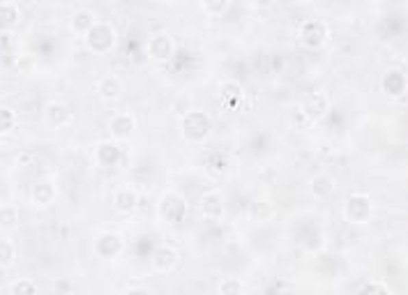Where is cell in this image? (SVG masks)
<instances>
[{
  "label": "cell",
  "mask_w": 408,
  "mask_h": 295,
  "mask_svg": "<svg viewBox=\"0 0 408 295\" xmlns=\"http://www.w3.org/2000/svg\"><path fill=\"white\" fill-rule=\"evenodd\" d=\"M134 127H136V120L127 111L113 113V118L109 120V131H111L113 139H129Z\"/></svg>",
  "instance_id": "7c38bea8"
},
{
  "label": "cell",
  "mask_w": 408,
  "mask_h": 295,
  "mask_svg": "<svg viewBox=\"0 0 408 295\" xmlns=\"http://www.w3.org/2000/svg\"><path fill=\"white\" fill-rule=\"evenodd\" d=\"M125 295H150V291H148V288H129Z\"/></svg>",
  "instance_id": "f546056e"
},
{
  "label": "cell",
  "mask_w": 408,
  "mask_h": 295,
  "mask_svg": "<svg viewBox=\"0 0 408 295\" xmlns=\"http://www.w3.org/2000/svg\"><path fill=\"white\" fill-rule=\"evenodd\" d=\"M219 92H222V102L226 106H231V109H235V106L240 104L242 97H244V90L240 86V81H235V79L224 81L222 88H219Z\"/></svg>",
  "instance_id": "ffe728a7"
},
{
  "label": "cell",
  "mask_w": 408,
  "mask_h": 295,
  "mask_svg": "<svg viewBox=\"0 0 408 295\" xmlns=\"http://www.w3.org/2000/svg\"><path fill=\"white\" fill-rule=\"evenodd\" d=\"M55 196H58V190H55L51 180H40V183H35L33 190H30V201H33V205H37V208L51 205Z\"/></svg>",
  "instance_id": "9a60e30c"
},
{
  "label": "cell",
  "mask_w": 408,
  "mask_h": 295,
  "mask_svg": "<svg viewBox=\"0 0 408 295\" xmlns=\"http://www.w3.org/2000/svg\"><path fill=\"white\" fill-rule=\"evenodd\" d=\"M244 286L238 277H224L219 281V295H242Z\"/></svg>",
  "instance_id": "d4e9b609"
},
{
  "label": "cell",
  "mask_w": 408,
  "mask_h": 295,
  "mask_svg": "<svg viewBox=\"0 0 408 295\" xmlns=\"http://www.w3.org/2000/svg\"><path fill=\"white\" fill-rule=\"evenodd\" d=\"M160 215L166 219L168 224H178L183 222L185 215H187V203L185 198L180 196L178 192H168L162 196V203H160Z\"/></svg>",
  "instance_id": "5b68a950"
},
{
  "label": "cell",
  "mask_w": 408,
  "mask_h": 295,
  "mask_svg": "<svg viewBox=\"0 0 408 295\" xmlns=\"http://www.w3.org/2000/svg\"><path fill=\"white\" fill-rule=\"evenodd\" d=\"M325 40H328V26L318 18H307V21L300 23V42L309 49H318L323 47Z\"/></svg>",
  "instance_id": "277c9868"
},
{
  "label": "cell",
  "mask_w": 408,
  "mask_h": 295,
  "mask_svg": "<svg viewBox=\"0 0 408 295\" xmlns=\"http://www.w3.org/2000/svg\"><path fill=\"white\" fill-rule=\"evenodd\" d=\"M381 88H383V92H385V95L401 97L406 92V74L401 70H397V67H394V70H387L385 74H383Z\"/></svg>",
  "instance_id": "2e32d148"
},
{
  "label": "cell",
  "mask_w": 408,
  "mask_h": 295,
  "mask_svg": "<svg viewBox=\"0 0 408 295\" xmlns=\"http://www.w3.org/2000/svg\"><path fill=\"white\" fill-rule=\"evenodd\" d=\"M272 215H275V208L268 198H254L252 203H249V219H252V222H268Z\"/></svg>",
  "instance_id": "7402d4cb"
},
{
  "label": "cell",
  "mask_w": 408,
  "mask_h": 295,
  "mask_svg": "<svg viewBox=\"0 0 408 295\" xmlns=\"http://www.w3.org/2000/svg\"><path fill=\"white\" fill-rule=\"evenodd\" d=\"M229 0H203L201 3V8H203L208 14H212V16H219V14H224L226 10H229Z\"/></svg>",
  "instance_id": "83f0119b"
},
{
  "label": "cell",
  "mask_w": 408,
  "mask_h": 295,
  "mask_svg": "<svg viewBox=\"0 0 408 295\" xmlns=\"http://www.w3.org/2000/svg\"><path fill=\"white\" fill-rule=\"evenodd\" d=\"M335 187L337 183L330 173H316L311 178V194L316 198H330L335 194Z\"/></svg>",
  "instance_id": "d6986e66"
},
{
  "label": "cell",
  "mask_w": 408,
  "mask_h": 295,
  "mask_svg": "<svg viewBox=\"0 0 408 295\" xmlns=\"http://www.w3.org/2000/svg\"><path fill=\"white\" fill-rule=\"evenodd\" d=\"M18 16H21L18 3H14V0H3V3H0V23H3V30H5V33H8L10 28L16 26Z\"/></svg>",
  "instance_id": "44dd1931"
},
{
  "label": "cell",
  "mask_w": 408,
  "mask_h": 295,
  "mask_svg": "<svg viewBox=\"0 0 408 295\" xmlns=\"http://www.w3.org/2000/svg\"><path fill=\"white\" fill-rule=\"evenodd\" d=\"M18 219H21V215H18V208H16V205L5 203L3 210H0V222H3L5 229H14V226L18 224Z\"/></svg>",
  "instance_id": "484cf974"
},
{
  "label": "cell",
  "mask_w": 408,
  "mask_h": 295,
  "mask_svg": "<svg viewBox=\"0 0 408 295\" xmlns=\"http://www.w3.org/2000/svg\"><path fill=\"white\" fill-rule=\"evenodd\" d=\"M97 95L104 99V102H116L118 97L123 95V81L116 77V74H106L97 81Z\"/></svg>",
  "instance_id": "e0dca14e"
},
{
  "label": "cell",
  "mask_w": 408,
  "mask_h": 295,
  "mask_svg": "<svg viewBox=\"0 0 408 295\" xmlns=\"http://www.w3.org/2000/svg\"><path fill=\"white\" fill-rule=\"evenodd\" d=\"M86 44L88 49H90L92 53H109L116 49L118 44V33L116 28L111 26L109 21H97L95 26H92L90 33L86 35Z\"/></svg>",
  "instance_id": "3957f363"
},
{
  "label": "cell",
  "mask_w": 408,
  "mask_h": 295,
  "mask_svg": "<svg viewBox=\"0 0 408 295\" xmlns=\"http://www.w3.org/2000/svg\"><path fill=\"white\" fill-rule=\"evenodd\" d=\"M97 23V16H95V12L92 10H88V8H81V10H77L72 14V30L77 35H88L92 30V26Z\"/></svg>",
  "instance_id": "ac0fdd59"
},
{
  "label": "cell",
  "mask_w": 408,
  "mask_h": 295,
  "mask_svg": "<svg viewBox=\"0 0 408 295\" xmlns=\"http://www.w3.org/2000/svg\"><path fill=\"white\" fill-rule=\"evenodd\" d=\"M123 249H125L123 238L118 233H113V231H106V233H102L95 240V254L104 261H111V259H116V256H120Z\"/></svg>",
  "instance_id": "8992f818"
},
{
  "label": "cell",
  "mask_w": 408,
  "mask_h": 295,
  "mask_svg": "<svg viewBox=\"0 0 408 295\" xmlns=\"http://www.w3.org/2000/svg\"><path fill=\"white\" fill-rule=\"evenodd\" d=\"M180 123H183V136L187 141L201 143V141H205L210 136L212 120H210V116L205 111L192 109L185 118H180Z\"/></svg>",
  "instance_id": "6da1fadb"
},
{
  "label": "cell",
  "mask_w": 408,
  "mask_h": 295,
  "mask_svg": "<svg viewBox=\"0 0 408 295\" xmlns=\"http://www.w3.org/2000/svg\"><path fill=\"white\" fill-rule=\"evenodd\" d=\"M139 205V192L131 185H120L113 192V208L118 212H131Z\"/></svg>",
  "instance_id": "5bb4252c"
},
{
  "label": "cell",
  "mask_w": 408,
  "mask_h": 295,
  "mask_svg": "<svg viewBox=\"0 0 408 295\" xmlns=\"http://www.w3.org/2000/svg\"><path fill=\"white\" fill-rule=\"evenodd\" d=\"M372 215H374V205H372V196L365 192H355L350 194L346 198V203H344V217H346V222L350 224H369L372 222Z\"/></svg>",
  "instance_id": "7a4b0ae2"
},
{
  "label": "cell",
  "mask_w": 408,
  "mask_h": 295,
  "mask_svg": "<svg viewBox=\"0 0 408 295\" xmlns=\"http://www.w3.org/2000/svg\"><path fill=\"white\" fill-rule=\"evenodd\" d=\"M18 127V113L12 106H3L0 111V131L3 134H12Z\"/></svg>",
  "instance_id": "603a6c76"
},
{
  "label": "cell",
  "mask_w": 408,
  "mask_h": 295,
  "mask_svg": "<svg viewBox=\"0 0 408 295\" xmlns=\"http://www.w3.org/2000/svg\"><path fill=\"white\" fill-rule=\"evenodd\" d=\"M148 53L153 55L155 60H168L175 53L173 37L168 35V33H164V30H160V33L150 35V40H148Z\"/></svg>",
  "instance_id": "52a82bcc"
},
{
  "label": "cell",
  "mask_w": 408,
  "mask_h": 295,
  "mask_svg": "<svg viewBox=\"0 0 408 295\" xmlns=\"http://www.w3.org/2000/svg\"><path fill=\"white\" fill-rule=\"evenodd\" d=\"M120 157H123V153H120V148H118L116 141H102V143H97L95 153H92V159H95V164L102 166V168L116 166L118 162H120Z\"/></svg>",
  "instance_id": "8fae6325"
},
{
  "label": "cell",
  "mask_w": 408,
  "mask_h": 295,
  "mask_svg": "<svg viewBox=\"0 0 408 295\" xmlns=\"http://www.w3.org/2000/svg\"><path fill=\"white\" fill-rule=\"evenodd\" d=\"M201 212L210 222H219L224 217V198L219 192H205L201 196Z\"/></svg>",
  "instance_id": "4fadbf2b"
},
{
  "label": "cell",
  "mask_w": 408,
  "mask_h": 295,
  "mask_svg": "<svg viewBox=\"0 0 408 295\" xmlns=\"http://www.w3.org/2000/svg\"><path fill=\"white\" fill-rule=\"evenodd\" d=\"M178 252L171 247V244H160L155 247L153 256H150V263H153L155 272H171V270L178 266Z\"/></svg>",
  "instance_id": "30bf717a"
},
{
  "label": "cell",
  "mask_w": 408,
  "mask_h": 295,
  "mask_svg": "<svg viewBox=\"0 0 408 295\" xmlns=\"http://www.w3.org/2000/svg\"><path fill=\"white\" fill-rule=\"evenodd\" d=\"M173 111L178 113L180 118H185L187 113L192 111V106H190V97H187V95H178V97H175V99H173Z\"/></svg>",
  "instance_id": "f1b7e54d"
},
{
  "label": "cell",
  "mask_w": 408,
  "mask_h": 295,
  "mask_svg": "<svg viewBox=\"0 0 408 295\" xmlns=\"http://www.w3.org/2000/svg\"><path fill=\"white\" fill-rule=\"evenodd\" d=\"M300 111H303V116L309 118V120H321L325 113L330 111V97L325 95V92H311L303 102V106H300Z\"/></svg>",
  "instance_id": "9c48e42d"
},
{
  "label": "cell",
  "mask_w": 408,
  "mask_h": 295,
  "mask_svg": "<svg viewBox=\"0 0 408 295\" xmlns=\"http://www.w3.org/2000/svg\"><path fill=\"white\" fill-rule=\"evenodd\" d=\"M14 259H16V247L12 244V240H3V244H0V263H3V268H10Z\"/></svg>",
  "instance_id": "4316f807"
},
{
  "label": "cell",
  "mask_w": 408,
  "mask_h": 295,
  "mask_svg": "<svg viewBox=\"0 0 408 295\" xmlns=\"http://www.w3.org/2000/svg\"><path fill=\"white\" fill-rule=\"evenodd\" d=\"M10 295H40V288H37V284H35L33 279L21 277V279L12 281Z\"/></svg>",
  "instance_id": "cb8c5ba5"
},
{
  "label": "cell",
  "mask_w": 408,
  "mask_h": 295,
  "mask_svg": "<svg viewBox=\"0 0 408 295\" xmlns=\"http://www.w3.org/2000/svg\"><path fill=\"white\" fill-rule=\"evenodd\" d=\"M53 288H55V293H60L62 288H70V281H55Z\"/></svg>",
  "instance_id": "4dcf8cb0"
},
{
  "label": "cell",
  "mask_w": 408,
  "mask_h": 295,
  "mask_svg": "<svg viewBox=\"0 0 408 295\" xmlns=\"http://www.w3.org/2000/svg\"><path fill=\"white\" fill-rule=\"evenodd\" d=\"M44 120H47L51 127H67V125H72L74 120V113L72 109L67 106L65 102H58V99H53V102L47 104V109H44Z\"/></svg>",
  "instance_id": "ba28073f"
}]
</instances>
